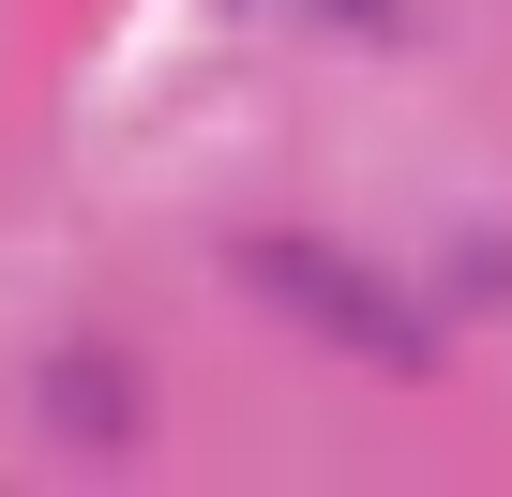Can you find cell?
<instances>
[{
	"label": "cell",
	"mask_w": 512,
	"mask_h": 497,
	"mask_svg": "<svg viewBox=\"0 0 512 497\" xmlns=\"http://www.w3.org/2000/svg\"><path fill=\"white\" fill-rule=\"evenodd\" d=\"M241 287H272V302H302L332 347H377V362H422V317L377 287V272H347V257H317V241H256L241 257Z\"/></svg>",
	"instance_id": "cell-1"
}]
</instances>
